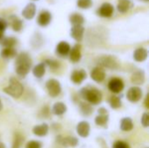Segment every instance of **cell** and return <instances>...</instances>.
<instances>
[{
  "mask_svg": "<svg viewBox=\"0 0 149 148\" xmlns=\"http://www.w3.org/2000/svg\"><path fill=\"white\" fill-rule=\"evenodd\" d=\"M32 60L27 52H21L17 55L16 59V72L18 76H26L31 68Z\"/></svg>",
  "mask_w": 149,
  "mask_h": 148,
  "instance_id": "cell-1",
  "label": "cell"
},
{
  "mask_svg": "<svg viewBox=\"0 0 149 148\" xmlns=\"http://www.w3.org/2000/svg\"><path fill=\"white\" fill-rule=\"evenodd\" d=\"M80 96L86 100L89 104L92 105H99L102 101V93L101 92L92 86H87V87H83L80 92Z\"/></svg>",
  "mask_w": 149,
  "mask_h": 148,
  "instance_id": "cell-2",
  "label": "cell"
},
{
  "mask_svg": "<svg viewBox=\"0 0 149 148\" xmlns=\"http://www.w3.org/2000/svg\"><path fill=\"white\" fill-rule=\"evenodd\" d=\"M3 92L14 99H18L24 92V86L17 79L11 78L9 85L3 88Z\"/></svg>",
  "mask_w": 149,
  "mask_h": 148,
  "instance_id": "cell-3",
  "label": "cell"
},
{
  "mask_svg": "<svg viewBox=\"0 0 149 148\" xmlns=\"http://www.w3.org/2000/svg\"><path fill=\"white\" fill-rule=\"evenodd\" d=\"M97 63L101 67H105L107 69H118L119 68V62L118 59L114 56L111 55H105L101 56L98 58Z\"/></svg>",
  "mask_w": 149,
  "mask_h": 148,
  "instance_id": "cell-4",
  "label": "cell"
},
{
  "mask_svg": "<svg viewBox=\"0 0 149 148\" xmlns=\"http://www.w3.org/2000/svg\"><path fill=\"white\" fill-rule=\"evenodd\" d=\"M45 87L47 89V92L49 95L52 98L58 97L61 92V85L60 83L54 79H50L45 83Z\"/></svg>",
  "mask_w": 149,
  "mask_h": 148,
  "instance_id": "cell-5",
  "label": "cell"
},
{
  "mask_svg": "<svg viewBox=\"0 0 149 148\" xmlns=\"http://www.w3.org/2000/svg\"><path fill=\"white\" fill-rule=\"evenodd\" d=\"M143 92L141 87L139 86H133L129 88V90L127 92V99L132 103H136L141 100L142 98Z\"/></svg>",
  "mask_w": 149,
  "mask_h": 148,
  "instance_id": "cell-6",
  "label": "cell"
},
{
  "mask_svg": "<svg viewBox=\"0 0 149 148\" xmlns=\"http://www.w3.org/2000/svg\"><path fill=\"white\" fill-rule=\"evenodd\" d=\"M124 87L125 85L123 80L118 78L112 79L108 83V89L113 93H120V92L123 91Z\"/></svg>",
  "mask_w": 149,
  "mask_h": 148,
  "instance_id": "cell-7",
  "label": "cell"
},
{
  "mask_svg": "<svg viewBox=\"0 0 149 148\" xmlns=\"http://www.w3.org/2000/svg\"><path fill=\"white\" fill-rule=\"evenodd\" d=\"M114 11V7L110 3H104L98 9L97 14L102 17H110Z\"/></svg>",
  "mask_w": 149,
  "mask_h": 148,
  "instance_id": "cell-8",
  "label": "cell"
},
{
  "mask_svg": "<svg viewBox=\"0 0 149 148\" xmlns=\"http://www.w3.org/2000/svg\"><path fill=\"white\" fill-rule=\"evenodd\" d=\"M85 28L82 24L72 25L71 29V37L77 42H81L84 38Z\"/></svg>",
  "mask_w": 149,
  "mask_h": 148,
  "instance_id": "cell-9",
  "label": "cell"
},
{
  "mask_svg": "<svg viewBox=\"0 0 149 148\" xmlns=\"http://www.w3.org/2000/svg\"><path fill=\"white\" fill-rule=\"evenodd\" d=\"M91 78L97 83H101L106 79V72L101 66L94 67L91 72Z\"/></svg>",
  "mask_w": 149,
  "mask_h": 148,
  "instance_id": "cell-10",
  "label": "cell"
},
{
  "mask_svg": "<svg viewBox=\"0 0 149 148\" xmlns=\"http://www.w3.org/2000/svg\"><path fill=\"white\" fill-rule=\"evenodd\" d=\"M86 77L87 74L85 70H74L71 74V81L76 85H79L86 79Z\"/></svg>",
  "mask_w": 149,
  "mask_h": 148,
  "instance_id": "cell-11",
  "label": "cell"
},
{
  "mask_svg": "<svg viewBox=\"0 0 149 148\" xmlns=\"http://www.w3.org/2000/svg\"><path fill=\"white\" fill-rule=\"evenodd\" d=\"M58 142L65 147H75L79 144V140L75 137H61L58 136Z\"/></svg>",
  "mask_w": 149,
  "mask_h": 148,
  "instance_id": "cell-12",
  "label": "cell"
},
{
  "mask_svg": "<svg viewBox=\"0 0 149 148\" xmlns=\"http://www.w3.org/2000/svg\"><path fill=\"white\" fill-rule=\"evenodd\" d=\"M70 60L73 63H78L81 59V45L79 44H76L72 48H71L69 51Z\"/></svg>",
  "mask_w": 149,
  "mask_h": 148,
  "instance_id": "cell-13",
  "label": "cell"
},
{
  "mask_svg": "<svg viewBox=\"0 0 149 148\" xmlns=\"http://www.w3.org/2000/svg\"><path fill=\"white\" fill-rule=\"evenodd\" d=\"M36 10H37L36 4L33 3H30L22 10V16L25 19L31 20V19H32L35 17V15H36Z\"/></svg>",
  "mask_w": 149,
  "mask_h": 148,
  "instance_id": "cell-14",
  "label": "cell"
},
{
  "mask_svg": "<svg viewBox=\"0 0 149 148\" xmlns=\"http://www.w3.org/2000/svg\"><path fill=\"white\" fill-rule=\"evenodd\" d=\"M52 18V14H51L50 11H48V10H43L38 15V24L40 26H42V27L47 26L51 23Z\"/></svg>",
  "mask_w": 149,
  "mask_h": 148,
  "instance_id": "cell-15",
  "label": "cell"
},
{
  "mask_svg": "<svg viewBox=\"0 0 149 148\" xmlns=\"http://www.w3.org/2000/svg\"><path fill=\"white\" fill-rule=\"evenodd\" d=\"M90 125L86 121H81L77 125V133L81 137V138H86L88 137L90 133Z\"/></svg>",
  "mask_w": 149,
  "mask_h": 148,
  "instance_id": "cell-16",
  "label": "cell"
},
{
  "mask_svg": "<svg viewBox=\"0 0 149 148\" xmlns=\"http://www.w3.org/2000/svg\"><path fill=\"white\" fill-rule=\"evenodd\" d=\"M71 50L70 44L65 41L59 42L56 46V53L59 55L60 57H65L69 54V51Z\"/></svg>",
  "mask_w": 149,
  "mask_h": 148,
  "instance_id": "cell-17",
  "label": "cell"
},
{
  "mask_svg": "<svg viewBox=\"0 0 149 148\" xmlns=\"http://www.w3.org/2000/svg\"><path fill=\"white\" fill-rule=\"evenodd\" d=\"M48 132H49V126L45 123L35 126L32 129V133L38 137H45V135H47Z\"/></svg>",
  "mask_w": 149,
  "mask_h": 148,
  "instance_id": "cell-18",
  "label": "cell"
},
{
  "mask_svg": "<svg viewBox=\"0 0 149 148\" xmlns=\"http://www.w3.org/2000/svg\"><path fill=\"white\" fill-rule=\"evenodd\" d=\"M148 52L145 48H138L134 51V59L137 62H143L148 58Z\"/></svg>",
  "mask_w": 149,
  "mask_h": 148,
  "instance_id": "cell-19",
  "label": "cell"
},
{
  "mask_svg": "<svg viewBox=\"0 0 149 148\" xmlns=\"http://www.w3.org/2000/svg\"><path fill=\"white\" fill-rule=\"evenodd\" d=\"M134 6V3L130 0H119L117 4V10L120 13H126L131 10Z\"/></svg>",
  "mask_w": 149,
  "mask_h": 148,
  "instance_id": "cell-20",
  "label": "cell"
},
{
  "mask_svg": "<svg viewBox=\"0 0 149 148\" xmlns=\"http://www.w3.org/2000/svg\"><path fill=\"white\" fill-rule=\"evenodd\" d=\"M131 82L134 85H141L145 82V72L141 70H139L135 72L131 77Z\"/></svg>",
  "mask_w": 149,
  "mask_h": 148,
  "instance_id": "cell-21",
  "label": "cell"
},
{
  "mask_svg": "<svg viewBox=\"0 0 149 148\" xmlns=\"http://www.w3.org/2000/svg\"><path fill=\"white\" fill-rule=\"evenodd\" d=\"M10 24L14 31H20L23 28V21L15 15L10 17Z\"/></svg>",
  "mask_w": 149,
  "mask_h": 148,
  "instance_id": "cell-22",
  "label": "cell"
},
{
  "mask_svg": "<svg viewBox=\"0 0 149 148\" xmlns=\"http://www.w3.org/2000/svg\"><path fill=\"white\" fill-rule=\"evenodd\" d=\"M17 53L14 47H4L1 51V57L5 59H10L17 57Z\"/></svg>",
  "mask_w": 149,
  "mask_h": 148,
  "instance_id": "cell-23",
  "label": "cell"
},
{
  "mask_svg": "<svg viewBox=\"0 0 149 148\" xmlns=\"http://www.w3.org/2000/svg\"><path fill=\"white\" fill-rule=\"evenodd\" d=\"M52 110L53 114L57 116H61L66 112L67 108H66V106L63 102H57L53 105Z\"/></svg>",
  "mask_w": 149,
  "mask_h": 148,
  "instance_id": "cell-24",
  "label": "cell"
},
{
  "mask_svg": "<svg viewBox=\"0 0 149 148\" xmlns=\"http://www.w3.org/2000/svg\"><path fill=\"white\" fill-rule=\"evenodd\" d=\"M32 73L33 75L38 78V79H41L43 78V76L45 73V65L44 63H40L38 64L37 65L34 66V68L32 69Z\"/></svg>",
  "mask_w": 149,
  "mask_h": 148,
  "instance_id": "cell-25",
  "label": "cell"
},
{
  "mask_svg": "<svg viewBox=\"0 0 149 148\" xmlns=\"http://www.w3.org/2000/svg\"><path fill=\"white\" fill-rule=\"evenodd\" d=\"M134 128V123L132 119L130 118H123L120 120V129L123 132H129L133 130Z\"/></svg>",
  "mask_w": 149,
  "mask_h": 148,
  "instance_id": "cell-26",
  "label": "cell"
},
{
  "mask_svg": "<svg viewBox=\"0 0 149 148\" xmlns=\"http://www.w3.org/2000/svg\"><path fill=\"white\" fill-rule=\"evenodd\" d=\"M69 21L72 25H78V24L83 25V24L85 23V18L79 13H72L69 17Z\"/></svg>",
  "mask_w": 149,
  "mask_h": 148,
  "instance_id": "cell-27",
  "label": "cell"
},
{
  "mask_svg": "<svg viewBox=\"0 0 149 148\" xmlns=\"http://www.w3.org/2000/svg\"><path fill=\"white\" fill-rule=\"evenodd\" d=\"M0 42L3 47H14L17 44V40L14 37H3Z\"/></svg>",
  "mask_w": 149,
  "mask_h": 148,
  "instance_id": "cell-28",
  "label": "cell"
},
{
  "mask_svg": "<svg viewBox=\"0 0 149 148\" xmlns=\"http://www.w3.org/2000/svg\"><path fill=\"white\" fill-rule=\"evenodd\" d=\"M79 110L80 113L84 116H90L93 113V107L90 104L86 102H80L79 103Z\"/></svg>",
  "mask_w": 149,
  "mask_h": 148,
  "instance_id": "cell-29",
  "label": "cell"
},
{
  "mask_svg": "<svg viewBox=\"0 0 149 148\" xmlns=\"http://www.w3.org/2000/svg\"><path fill=\"white\" fill-rule=\"evenodd\" d=\"M108 120H109L108 113L107 114H99L95 118V124L100 126H105L107 124Z\"/></svg>",
  "mask_w": 149,
  "mask_h": 148,
  "instance_id": "cell-30",
  "label": "cell"
},
{
  "mask_svg": "<svg viewBox=\"0 0 149 148\" xmlns=\"http://www.w3.org/2000/svg\"><path fill=\"white\" fill-rule=\"evenodd\" d=\"M109 104H110V106L113 108V109H118L121 106L122 103H121V100L119 97L117 96H112L110 99H109Z\"/></svg>",
  "mask_w": 149,
  "mask_h": 148,
  "instance_id": "cell-31",
  "label": "cell"
},
{
  "mask_svg": "<svg viewBox=\"0 0 149 148\" xmlns=\"http://www.w3.org/2000/svg\"><path fill=\"white\" fill-rule=\"evenodd\" d=\"M77 5L80 9H89L93 6V0H77Z\"/></svg>",
  "mask_w": 149,
  "mask_h": 148,
  "instance_id": "cell-32",
  "label": "cell"
},
{
  "mask_svg": "<svg viewBox=\"0 0 149 148\" xmlns=\"http://www.w3.org/2000/svg\"><path fill=\"white\" fill-rule=\"evenodd\" d=\"M24 140V139L20 133H16L15 138H14V141H13V145H12V148H21Z\"/></svg>",
  "mask_w": 149,
  "mask_h": 148,
  "instance_id": "cell-33",
  "label": "cell"
},
{
  "mask_svg": "<svg viewBox=\"0 0 149 148\" xmlns=\"http://www.w3.org/2000/svg\"><path fill=\"white\" fill-rule=\"evenodd\" d=\"M44 64L48 65L52 70H57L60 66V63L57 60H54V59H45Z\"/></svg>",
  "mask_w": 149,
  "mask_h": 148,
  "instance_id": "cell-34",
  "label": "cell"
},
{
  "mask_svg": "<svg viewBox=\"0 0 149 148\" xmlns=\"http://www.w3.org/2000/svg\"><path fill=\"white\" fill-rule=\"evenodd\" d=\"M25 148H42V144L39 141L31 140L25 145Z\"/></svg>",
  "mask_w": 149,
  "mask_h": 148,
  "instance_id": "cell-35",
  "label": "cell"
},
{
  "mask_svg": "<svg viewBox=\"0 0 149 148\" xmlns=\"http://www.w3.org/2000/svg\"><path fill=\"white\" fill-rule=\"evenodd\" d=\"M113 148H130V146L122 140H118L115 143H113Z\"/></svg>",
  "mask_w": 149,
  "mask_h": 148,
  "instance_id": "cell-36",
  "label": "cell"
},
{
  "mask_svg": "<svg viewBox=\"0 0 149 148\" xmlns=\"http://www.w3.org/2000/svg\"><path fill=\"white\" fill-rule=\"evenodd\" d=\"M141 125L144 127H148L149 126V114L148 113H143L142 117H141Z\"/></svg>",
  "mask_w": 149,
  "mask_h": 148,
  "instance_id": "cell-37",
  "label": "cell"
},
{
  "mask_svg": "<svg viewBox=\"0 0 149 148\" xmlns=\"http://www.w3.org/2000/svg\"><path fill=\"white\" fill-rule=\"evenodd\" d=\"M7 27H8L7 21L4 20V19H3V18H0V28H2L3 31H5Z\"/></svg>",
  "mask_w": 149,
  "mask_h": 148,
  "instance_id": "cell-38",
  "label": "cell"
},
{
  "mask_svg": "<svg viewBox=\"0 0 149 148\" xmlns=\"http://www.w3.org/2000/svg\"><path fill=\"white\" fill-rule=\"evenodd\" d=\"M98 113H99V114H107L108 113L107 110L106 108H104V107H100L98 110Z\"/></svg>",
  "mask_w": 149,
  "mask_h": 148,
  "instance_id": "cell-39",
  "label": "cell"
},
{
  "mask_svg": "<svg viewBox=\"0 0 149 148\" xmlns=\"http://www.w3.org/2000/svg\"><path fill=\"white\" fill-rule=\"evenodd\" d=\"M145 106L147 108H149V104H148V94L147 95L146 97V99H145Z\"/></svg>",
  "mask_w": 149,
  "mask_h": 148,
  "instance_id": "cell-40",
  "label": "cell"
},
{
  "mask_svg": "<svg viewBox=\"0 0 149 148\" xmlns=\"http://www.w3.org/2000/svg\"><path fill=\"white\" fill-rule=\"evenodd\" d=\"M3 32H4V31H3L2 28H0V40H1L2 38L3 37Z\"/></svg>",
  "mask_w": 149,
  "mask_h": 148,
  "instance_id": "cell-41",
  "label": "cell"
},
{
  "mask_svg": "<svg viewBox=\"0 0 149 148\" xmlns=\"http://www.w3.org/2000/svg\"><path fill=\"white\" fill-rule=\"evenodd\" d=\"M3 109V104H2V101H1V99H0V111Z\"/></svg>",
  "mask_w": 149,
  "mask_h": 148,
  "instance_id": "cell-42",
  "label": "cell"
},
{
  "mask_svg": "<svg viewBox=\"0 0 149 148\" xmlns=\"http://www.w3.org/2000/svg\"><path fill=\"white\" fill-rule=\"evenodd\" d=\"M0 148H5L4 147V145L3 143H1V142H0Z\"/></svg>",
  "mask_w": 149,
  "mask_h": 148,
  "instance_id": "cell-43",
  "label": "cell"
},
{
  "mask_svg": "<svg viewBox=\"0 0 149 148\" xmlns=\"http://www.w3.org/2000/svg\"><path fill=\"white\" fill-rule=\"evenodd\" d=\"M142 1H145V2H148V0H142Z\"/></svg>",
  "mask_w": 149,
  "mask_h": 148,
  "instance_id": "cell-44",
  "label": "cell"
},
{
  "mask_svg": "<svg viewBox=\"0 0 149 148\" xmlns=\"http://www.w3.org/2000/svg\"><path fill=\"white\" fill-rule=\"evenodd\" d=\"M32 1H38V0H32Z\"/></svg>",
  "mask_w": 149,
  "mask_h": 148,
  "instance_id": "cell-45",
  "label": "cell"
}]
</instances>
